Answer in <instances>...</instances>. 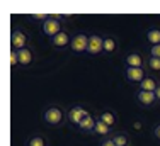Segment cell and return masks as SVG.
Wrapping results in <instances>:
<instances>
[{
	"instance_id": "10",
	"label": "cell",
	"mask_w": 160,
	"mask_h": 146,
	"mask_svg": "<svg viewBox=\"0 0 160 146\" xmlns=\"http://www.w3.org/2000/svg\"><path fill=\"white\" fill-rule=\"evenodd\" d=\"M17 55H19V66H21V68H29V66H32L34 60H36L34 49L31 48V46H28V48L17 51Z\"/></svg>"
},
{
	"instance_id": "15",
	"label": "cell",
	"mask_w": 160,
	"mask_h": 146,
	"mask_svg": "<svg viewBox=\"0 0 160 146\" xmlns=\"http://www.w3.org/2000/svg\"><path fill=\"white\" fill-rule=\"evenodd\" d=\"M145 39H147V43L150 46L160 44V27L158 26H153V27L147 29V32H145Z\"/></svg>"
},
{
	"instance_id": "14",
	"label": "cell",
	"mask_w": 160,
	"mask_h": 146,
	"mask_svg": "<svg viewBox=\"0 0 160 146\" xmlns=\"http://www.w3.org/2000/svg\"><path fill=\"white\" fill-rule=\"evenodd\" d=\"M97 119H99V121H102L104 124L111 126L112 129L116 128V124H118V114L114 112V110H109V109L101 110V112L97 114Z\"/></svg>"
},
{
	"instance_id": "5",
	"label": "cell",
	"mask_w": 160,
	"mask_h": 146,
	"mask_svg": "<svg viewBox=\"0 0 160 146\" xmlns=\"http://www.w3.org/2000/svg\"><path fill=\"white\" fill-rule=\"evenodd\" d=\"M87 48H89V34H85V32L73 34L72 43H70V51L73 55H85Z\"/></svg>"
},
{
	"instance_id": "13",
	"label": "cell",
	"mask_w": 160,
	"mask_h": 146,
	"mask_svg": "<svg viewBox=\"0 0 160 146\" xmlns=\"http://www.w3.org/2000/svg\"><path fill=\"white\" fill-rule=\"evenodd\" d=\"M24 146H49V141L44 134L34 133V134H29L24 139Z\"/></svg>"
},
{
	"instance_id": "21",
	"label": "cell",
	"mask_w": 160,
	"mask_h": 146,
	"mask_svg": "<svg viewBox=\"0 0 160 146\" xmlns=\"http://www.w3.org/2000/svg\"><path fill=\"white\" fill-rule=\"evenodd\" d=\"M9 63H10V68H12V70L21 68V66H19V55H17L16 49H10V51H9Z\"/></svg>"
},
{
	"instance_id": "4",
	"label": "cell",
	"mask_w": 160,
	"mask_h": 146,
	"mask_svg": "<svg viewBox=\"0 0 160 146\" xmlns=\"http://www.w3.org/2000/svg\"><path fill=\"white\" fill-rule=\"evenodd\" d=\"M123 76H124V80H126L129 85H136V87H138L148 75H147V68H131V66H124Z\"/></svg>"
},
{
	"instance_id": "1",
	"label": "cell",
	"mask_w": 160,
	"mask_h": 146,
	"mask_svg": "<svg viewBox=\"0 0 160 146\" xmlns=\"http://www.w3.org/2000/svg\"><path fill=\"white\" fill-rule=\"evenodd\" d=\"M41 121L48 128H62L67 122V110L60 104H48L41 110Z\"/></svg>"
},
{
	"instance_id": "20",
	"label": "cell",
	"mask_w": 160,
	"mask_h": 146,
	"mask_svg": "<svg viewBox=\"0 0 160 146\" xmlns=\"http://www.w3.org/2000/svg\"><path fill=\"white\" fill-rule=\"evenodd\" d=\"M145 68H147L148 71H152L153 75H160V58H155V56H148Z\"/></svg>"
},
{
	"instance_id": "18",
	"label": "cell",
	"mask_w": 160,
	"mask_h": 146,
	"mask_svg": "<svg viewBox=\"0 0 160 146\" xmlns=\"http://www.w3.org/2000/svg\"><path fill=\"white\" fill-rule=\"evenodd\" d=\"M94 134H97V136H101L102 139H104V138H111L112 134H114V131H112L111 126L104 124L102 121H99V119H97V122H96V129H94Z\"/></svg>"
},
{
	"instance_id": "9",
	"label": "cell",
	"mask_w": 160,
	"mask_h": 146,
	"mask_svg": "<svg viewBox=\"0 0 160 146\" xmlns=\"http://www.w3.org/2000/svg\"><path fill=\"white\" fill-rule=\"evenodd\" d=\"M72 37L68 29H63L60 34H56L53 39H49V46L55 49H63V48H70V43H72Z\"/></svg>"
},
{
	"instance_id": "22",
	"label": "cell",
	"mask_w": 160,
	"mask_h": 146,
	"mask_svg": "<svg viewBox=\"0 0 160 146\" xmlns=\"http://www.w3.org/2000/svg\"><path fill=\"white\" fill-rule=\"evenodd\" d=\"M29 19H31V21H39L41 24H43V22H46L49 19V14H31Z\"/></svg>"
},
{
	"instance_id": "2",
	"label": "cell",
	"mask_w": 160,
	"mask_h": 146,
	"mask_svg": "<svg viewBox=\"0 0 160 146\" xmlns=\"http://www.w3.org/2000/svg\"><path fill=\"white\" fill-rule=\"evenodd\" d=\"M63 21H67V15L63 14H49V19L43 24H39V31L44 37L53 39L56 34L63 31Z\"/></svg>"
},
{
	"instance_id": "19",
	"label": "cell",
	"mask_w": 160,
	"mask_h": 146,
	"mask_svg": "<svg viewBox=\"0 0 160 146\" xmlns=\"http://www.w3.org/2000/svg\"><path fill=\"white\" fill-rule=\"evenodd\" d=\"M158 85H160V80H157L155 76L148 75L147 78H145L143 82L138 85V88H140V90H145V92H155Z\"/></svg>"
},
{
	"instance_id": "7",
	"label": "cell",
	"mask_w": 160,
	"mask_h": 146,
	"mask_svg": "<svg viewBox=\"0 0 160 146\" xmlns=\"http://www.w3.org/2000/svg\"><path fill=\"white\" fill-rule=\"evenodd\" d=\"M89 56L104 55V36L101 34H89V48H87Z\"/></svg>"
},
{
	"instance_id": "24",
	"label": "cell",
	"mask_w": 160,
	"mask_h": 146,
	"mask_svg": "<svg viewBox=\"0 0 160 146\" xmlns=\"http://www.w3.org/2000/svg\"><path fill=\"white\" fill-rule=\"evenodd\" d=\"M99 146H116V144H114V141L111 138H104V139H101V144Z\"/></svg>"
},
{
	"instance_id": "8",
	"label": "cell",
	"mask_w": 160,
	"mask_h": 146,
	"mask_svg": "<svg viewBox=\"0 0 160 146\" xmlns=\"http://www.w3.org/2000/svg\"><path fill=\"white\" fill-rule=\"evenodd\" d=\"M135 100L140 104L142 107H155L158 105V100L157 97H155V92H145V90H140V88H136L135 92Z\"/></svg>"
},
{
	"instance_id": "16",
	"label": "cell",
	"mask_w": 160,
	"mask_h": 146,
	"mask_svg": "<svg viewBox=\"0 0 160 146\" xmlns=\"http://www.w3.org/2000/svg\"><path fill=\"white\" fill-rule=\"evenodd\" d=\"M111 139L114 141L116 146H131V138L126 131H114Z\"/></svg>"
},
{
	"instance_id": "25",
	"label": "cell",
	"mask_w": 160,
	"mask_h": 146,
	"mask_svg": "<svg viewBox=\"0 0 160 146\" xmlns=\"http://www.w3.org/2000/svg\"><path fill=\"white\" fill-rule=\"evenodd\" d=\"M153 138H155L157 141H160V124H157V126L153 128Z\"/></svg>"
},
{
	"instance_id": "3",
	"label": "cell",
	"mask_w": 160,
	"mask_h": 146,
	"mask_svg": "<svg viewBox=\"0 0 160 146\" xmlns=\"http://www.w3.org/2000/svg\"><path fill=\"white\" fill-rule=\"evenodd\" d=\"M87 116H90V112L85 105H82V104H73V105L68 107V110H67V122H70L72 126L78 128V124Z\"/></svg>"
},
{
	"instance_id": "17",
	"label": "cell",
	"mask_w": 160,
	"mask_h": 146,
	"mask_svg": "<svg viewBox=\"0 0 160 146\" xmlns=\"http://www.w3.org/2000/svg\"><path fill=\"white\" fill-rule=\"evenodd\" d=\"M96 122H97V117H94L92 114H90V116H87L82 122H80L77 129L80 133H94V129H96Z\"/></svg>"
},
{
	"instance_id": "26",
	"label": "cell",
	"mask_w": 160,
	"mask_h": 146,
	"mask_svg": "<svg viewBox=\"0 0 160 146\" xmlns=\"http://www.w3.org/2000/svg\"><path fill=\"white\" fill-rule=\"evenodd\" d=\"M155 97H157V100H158V104H160V85L157 87V90H155Z\"/></svg>"
},
{
	"instance_id": "23",
	"label": "cell",
	"mask_w": 160,
	"mask_h": 146,
	"mask_svg": "<svg viewBox=\"0 0 160 146\" xmlns=\"http://www.w3.org/2000/svg\"><path fill=\"white\" fill-rule=\"evenodd\" d=\"M148 53H150V56H155V58H160V44H157V46H150V49H148Z\"/></svg>"
},
{
	"instance_id": "11",
	"label": "cell",
	"mask_w": 160,
	"mask_h": 146,
	"mask_svg": "<svg viewBox=\"0 0 160 146\" xmlns=\"http://www.w3.org/2000/svg\"><path fill=\"white\" fill-rule=\"evenodd\" d=\"M123 61L126 66H131V68H145V65H147V58H145L142 53H136V51L128 53Z\"/></svg>"
},
{
	"instance_id": "27",
	"label": "cell",
	"mask_w": 160,
	"mask_h": 146,
	"mask_svg": "<svg viewBox=\"0 0 160 146\" xmlns=\"http://www.w3.org/2000/svg\"><path fill=\"white\" fill-rule=\"evenodd\" d=\"M133 128H135V129H142L143 126H142V122H138V121H136V122H133Z\"/></svg>"
},
{
	"instance_id": "12",
	"label": "cell",
	"mask_w": 160,
	"mask_h": 146,
	"mask_svg": "<svg viewBox=\"0 0 160 146\" xmlns=\"http://www.w3.org/2000/svg\"><path fill=\"white\" fill-rule=\"evenodd\" d=\"M119 51V41L114 34H104V55L111 56Z\"/></svg>"
},
{
	"instance_id": "6",
	"label": "cell",
	"mask_w": 160,
	"mask_h": 146,
	"mask_svg": "<svg viewBox=\"0 0 160 146\" xmlns=\"http://www.w3.org/2000/svg\"><path fill=\"white\" fill-rule=\"evenodd\" d=\"M29 46V39L26 36V32L19 27H14L10 31V49H16V51H21V49L28 48Z\"/></svg>"
}]
</instances>
